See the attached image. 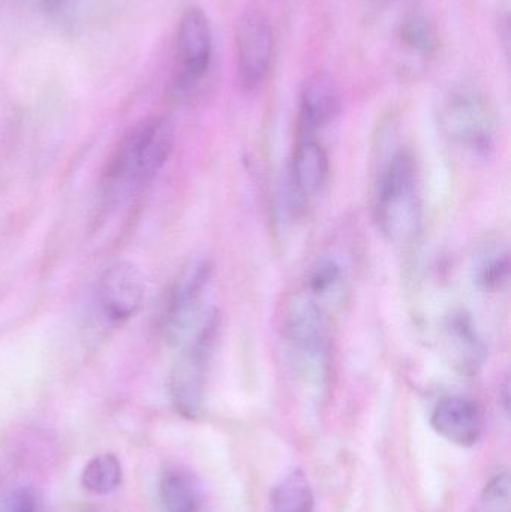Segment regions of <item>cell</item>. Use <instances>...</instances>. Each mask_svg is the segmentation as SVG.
Instances as JSON below:
<instances>
[{
  "label": "cell",
  "instance_id": "cell-1",
  "mask_svg": "<svg viewBox=\"0 0 511 512\" xmlns=\"http://www.w3.org/2000/svg\"><path fill=\"white\" fill-rule=\"evenodd\" d=\"M374 218L392 245L407 246L422 228L423 209L416 159L399 150L381 168L375 185Z\"/></svg>",
  "mask_w": 511,
  "mask_h": 512
},
{
  "label": "cell",
  "instance_id": "cell-2",
  "mask_svg": "<svg viewBox=\"0 0 511 512\" xmlns=\"http://www.w3.org/2000/svg\"><path fill=\"white\" fill-rule=\"evenodd\" d=\"M174 147V128L165 117H150L129 129L105 173L107 197L150 182L162 170Z\"/></svg>",
  "mask_w": 511,
  "mask_h": 512
},
{
  "label": "cell",
  "instance_id": "cell-3",
  "mask_svg": "<svg viewBox=\"0 0 511 512\" xmlns=\"http://www.w3.org/2000/svg\"><path fill=\"white\" fill-rule=\"evenodd\" d=\"M330 316L308 295L291 300L284 319V337L294 372L306 382L321 384L329 372Z\"/></svg>",
  "mask_w": 511,
  "mask_h": 512
},
{
  "label": "cell",
  "instance_id": "cell-4",
  "mask_svg": "<svg viewBox=\"0 0 511 512\" xmlns=\"http://www.w3.org/2000/svg\"><path fill=\"white\" fill-rule=\"evenodd\" d=\"M221 319L209 310L197 333L182 346L168 378V396L177 414L194 420L206 402L210 366L218 343Z\"/></svg>",
  "mask_w": 511,
  "mask_h": 512
},
{
  "label": "cell",
  "instance_id": "cell-5",
  "mask_svg": "<svg viewBox=\"0 0 511 512\" xmlns=\"http://www.w3.org/2000/svg\"><path fill=\"white\" fill-rule=\"evenodd\" d=\"M438 119L446 137L474 155H488L497 143V117L488 99L473 87L450 90L441 101Z\"/></svg>",
  "mask_w": 511,
  "mask_h": 512
},
{
  "label": "cell",
  "instance_id": "cell-6",
  "mask_svg": "<svg viewBox=\"0 0 511 512\" xmlns=\"http://www.w3.org/2000/svg\"><path fill=\"white\" fill-rule=\"evenodd\" d=\"M212 277V262L204 256L191 259L180 270L162 316V331L171 345L182 348L203 324L209 312L204 309V301Z\"/></svg>",
  "mask_w": 511,
  "mask_h": 512
},
{
  "label": "cell",
  "instance_id": "cell-7",
  "mask_svg": "<svg viewBox=\"0 0 511 512\" xmlns=\"http://www.w3.org/2000/svg\"><path fill=\"white\" fill-rule=\"evenodd\" d=\"M213 36L209 18L200 8L186 9L176 36L177 68L174 92L188 95L206 77L212 63Z\"/></svg>",
  "mask_w": 511,
  "mask_h": 512
},
{
  "label": "cell",
  "instance_id": "cell-8",
  "mask_svg": "<svg viewBox=\"0 0 511 512\" xmlns=\"http://www.w3.org/2000/svg\"><path fill=\"white\" fill-rule=\"evenodd\" d=\"M237 69L243 89L257 90L269 75L273 56V32L269 18L249 9L236 29Z\"/></svg>",
  "mask_w": 511,
  "mask_h": 512
},
{
  "label": "cell",
  "instance_id": "cell-9",
  "mask_svg": "<svg viewBox=\"0 0 511 512\" xmlns=\"http://www.w3.org/2000/svg\"><path fill=\"white\" fill-rule=\"evenodd\" d=\"M144 292L143 274L129 261L114 262L99 279V304L104 315L113 322L128 321L137 315Z\"/></svg>",
  "mask_w": 511,
  "mask_h": 512
},
{
  "label": "cell",
  "instance_id": "cell-10",
  "mask_svg": "<svg viewBox=\"0 0 511 512\" xmlns=\"http://www.w3.org/2000/svg\"><path fill=\"white\" fill-rule=\"evenodd\" d=\"M444 351L453 369L462 376H476L486 361V343L476 321L465 310L447 316L443 325Z\"/></svg>",
  "mask_w": 511,
  "mask_h": 512
},
{
  "label": "cell",
  "instance_id": "cell-11",
  "mask_svg": "<svg viewBox=\"0 0 511 512\" xmlns=\"http://www.w3.org/2000/svg\"><path fill=\"white\" fill-rule=\"evenodd\" d=\"M431 424L441 438L458 447H474L482 438V412L467 397L449 396L441 399L432 411Z\"/></svg>",
  "mask_w": 511,
  "mask_h": 512
},
{
  "label": "cell",
  "instance_id": "cell-12",
  "mask_svg": "<svg viewBox=\"0 0 511 512\" xmlns=\"http://www.w3.org/2000/svg\"><path fill=\"white\" fill-rule=\"evenodd\" d=\"M341 110V96L335 81L327 74H317L306 83L300 98L299 137L317 138L329 128Z\"/></svg>",
  "mask_w": 511,
  "mask_h": 512
},
{
  "label": "cell",
  "instance_id": "cell-13",
  "mask_svg": "<svg viewBox=\"0 0 511 512\" xmlns=\"http://www.w3.org/2000/svg\"><path fill=\"white\" fill-rule=\"evenodd\" d=\"M330 162L317 138H299L291 161V185L300 200L317 197L329 179Z\"/></svg>",
  "mask_w": 511,
  "mask_h": 512
},
{
  "label": "cell",
  "instance_id": "cell-14",
  "mask_svg": "<svg viewBox=\"0 0 511 512\" xmlns=\"http://www.w3.org/2000/svg\"><path fill=\"white\" fill-rule=\"evenodd\" d=\"M347 279V268L342 259L335 254H323L308 268L302 292L332 313L344 301Z\"/></svg>",
  "mask_w": 511,
  "mask_h": 512
},
{
  "label": "cell",
  "instance_id": "cell-15",
  "mask_svg": "<svg viewBox=\"0 0 511 512\" xmlns=\"http://www.w3.org/2000/svg\"><path fill=\"white\" fill-rule=\"evenodd\" d=\"M399 50L402 56L414 65V71L425 68L429 60L434 59L438 51V33L434 23L423 12H411L399 24Z\"/></svg>",
  "mask_w": 511,
  "mask_h": 512
},
{
  "label": "cell",
  "instance_id": "cell-16",
  "mask_svg": "<svg viewBox=\"0 0 511 512\" xmlns=\"http://www.w3.org/2000/svg\"><path fill=\"white\" fill-rule=\"evenodd\" d=\"M473 279L482 291H504L510 282V256L506 246L498 242L483 246L474 256Z\"/></svg>",
  "mask_w": 511,
  "mask_h": 512
},
{
  "label": "cell",
  "instance_id": "cell-17",
  "mask_svg": "<svg viewBox=\"0 0 511 512\" xmlns=\"http://www.w3.org/2000/svg\"><path fill=\"white\" fill-rule=\"evenodd\" d=\"M159 499L164 512H198L200 490L191 474L179 468H171L159 481Z\"/></svg>",
  "mask_w": 511,
  "mask_h": 512
},
{
  "label": "cell",
  "instance_id": "cell-18",
  "mask_svg": "<svg viewBox=\"0 0 511 512\" xmlns=\"http://www.w3.org/2000/svg\"><path fill=\"white\" fill-rule=\"evenodd\" d=\"M272 512H314V490L305 472L300 469L288 472L272 490Z\"/></svg>",
  "mask_w": 511,
  "mask_h": 512
},
{
  "label": "cell",
  "instance_id": "cell-19",
  "mask_svg": "<svg viewBox=\"0 0 511 512\" xmlns=\"http://www.w3.org/2000/svg\"><path fill=\"white\" fill-rule=\"evenodd\" d=\"M122 465L113 454H99L84 466L81 483L93 495H108L122 483Z\"/></svg>",
  "mask_w": 511,
  "mask_h": 512
},
{
  "label": "cell",
  "instance_id": "cell-20",
  "mask_svg": "<svg viewBox=\"0 0 511 512\" xmlns=\"http://www.w3.org/2000/svg\"><path fill=\"white\" fill-rule=\"evenodd\" d=\"M479 512H511L509 472H498L489 480L480 496Z\"/></svg>",
  "mask_w": 511,
  "mask_h": 512
},
{
  "label": "cell",
  "instance_id": "cell-21",
  "mask_svg": "<svg viewBox=\"0 0 511 512\" xmlns=\"http://www.w3.org/2000/svg\"><path fill=\"white\" fill-rule=\"evenodd\" d=\"M0 512H42L41 499L33 487H17L3 499Z\"/></svg>",
  "mask_w": 511,
  "mask_h": 512
},
{
  "label": "cell",
  "instance_id": "cell-22",
  "mask_svg": "<svg viewBox=\"0 0 511 512\" xmlns=\"http://www.w3.org/2000/svg\"><path fill=\"white\" fill-rule=\"evenodd\" d=\"M84 512H98V511H92V510H90V511H84Z\"/></svg>",
  "mask_w": 511,
  "mask_h": 512
}]
</instances>
